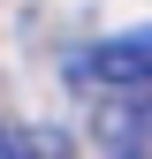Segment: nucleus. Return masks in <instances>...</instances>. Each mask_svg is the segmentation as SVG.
I'll return each mask as SVG.
<instances>
[{
  "label": "nucleus",
  "instance_id": "f257e3e1",
  "mask_svg": "<svg viewBox=\"0 0 152 159\" xmlns=\"http://www.w3.org/2000/svg\"><path fill=\"white\" fill-rule=\"evenodd\" d=\"M69 84H91V91H152V23L145 30H114L99 46L69 53Z\"/></svg>",
  "mask_w": 152,
  "mask_h": 159
},
{
  "label": "nucleus",
  "instance_id": "f03ea898",
  "mask_svg": "<svg viewBox=\"0 0 152 159\" xmlns=\"http://www.w3.org/2000/svg\"><path fill=\"white\" fill-rule=\"evenodd\" d=\"M91 136H99L107 152H122V159H137L152 144V91H114L91 106Z\"/></svg>",
  "mask_w": 152,
  "mask_h": 159
},
{
  "label": "nucleus",
  "instance_id": "7ed1b4c3",
  "mask_svg": "<svg viewBox=\"0 0 152 159\" xmlns=\"http://www.w3.org/2000/svg\"><path fill=\"white\" fill-rule=\"evenodd\" d=\"M0 159H76V136L53 121H15L0 129Z\"/></svg>",
  "mask_w": 152,
  "mask_h": 159
}]
</instances>
